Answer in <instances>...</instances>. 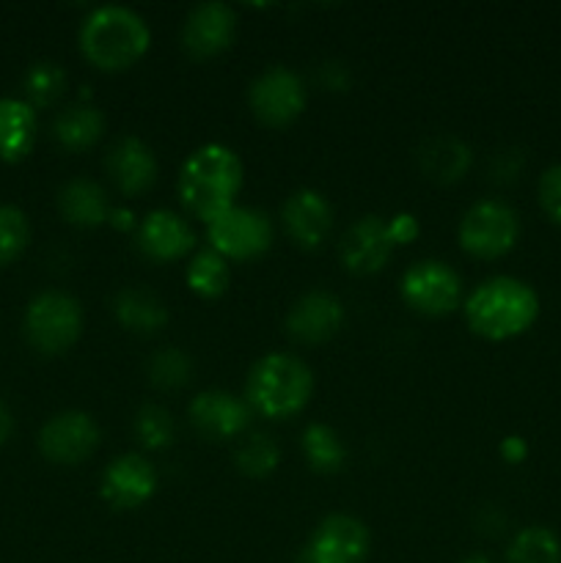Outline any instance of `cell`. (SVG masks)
<instances>
[{
    "label": "cell",
    "mask_w": 561,
    "mask_h": 563,
    "mask_svg": "<svg viewBox=\"0 0 561 563\" xmlns=\"http://www.w3.org/2000/svg\"><path fill=\"white\" fill-rule=\"evenodd\" d=\"M135 438L138 443L148 451L168 449L176 438V427L170 412L160 405H143L135 416Z\"/></svg>",
    "instance_id": "obj_31"
},
{
    "label": "cell",
    "mask_w": 561,
    "mask_h": 563,
    "mask_svg": "<svg viewBox=\"0 0 561 563\" xmlns=\"http://www.w3.org/2000/svg\"><path fill=\"white\" fill-rule=\"evenodd\" d=\"M416 159L427 179L440 181V185H454L471 170L473 152L460 137L432 135L418 146Z\"/></svg>",
    "instance_id": "obj_20"
},
{
    "label": "cell",
    "mask_w": 561,
    "mask_h": 563,
    "mask_svg": "<svg viewBox=\"0 0 561 563\" xmlns=\"http://www.w3.org/2000/svg\"><path fill=\"white\" fill-rule=\"evenodd\" d=\"M460 563H493V559H487L484 553H471V555H465Z\"/></svg>",
    "instance_id": "obj_39"
},
{
    "label": "cell",
    "mask_w": 561,
    "mask_h": 563,
    "mask_svg": "<svg viewBox=\"0 0 561 563\" xmlns=\"http://www.w3.org/2000/svg\"><path fill=\"white\" fill-rule=\"evenodd\" d=\"M465 319L468 328L487 341L517 339L539 319V295L526 280L495 275L468 295Z\"/></svg>",
    "instance_id": "obj_2"
},
{
    "label": "cell",
    "mask_w": 561,
    "mask_h": 563,
    "mask_svg": "<svg viewBox=\"0 0 561 563\" xmlns=\"http://www.w3.org/2000/svg\"><path fill=\"white\" fill-rule=\"evenodd\" d=\"M242 159L223 143H207L185 159L179 170V198L193 218L212 223L231 207L242 190Z\"/></svg>",
    "instance_id": "obj_1"
},
{
    "label": "cell",
    "mask_w": 561,
    "mask_h": 563,
    "mask_svg": "<svg viewBox=\"0 0 561 563\" xmlns=\"http://www.w3.org/2000/svg\"><path fill=\"white\" fill-rule=\"evenodd\" d=\"M300 445L308 465L317 473H339L346 465L344 443L336 434V429L324 427V423H308L300 438Z\"/></svg>",
    "instance_id": "obj_26"
},
{
    "label": "cell",
    "mask_w": 561,
    "mask_h": 563,
    "mask_svg": "<svg viewBox=\"0 0 561 563\" xmlns=\"http://www.w3.org/2000/svg\"><path fill=\"white\" fill-rule=\"evenodd\" d=\"M248 104L264 126H289L306 110V86L289 66H270L248 88Z\"/></svg>",
    "instance_id": "obj_8"
},
{
    "label": "cell",
    "mask_w": 561,
    "mask_h": 563,
    "mask_svg": "<svg viewBox=\"0 0 561 563\" xmlns=\"http://www.w3.org/2000/svg\"><path fill=\"white\" fill-rule=\"evenodd\" d=\"M138 251L152 262H179L196 247V234L182 214L170 209L148 212L138 225Z\"/></svg>",
    "instance_id": "obj_18"
},
{
    "label": "cell",
    "mask_w": 561,
    "mask_h": 563,
    "mask_svg": "<svg viewBox=\"0 0 561 563\" xmlns=\"http://www.w3.org/2000/svg\"><path fill=\"white\" fill-rule=\"evenodd\" d=\"M190 423L209 440L240 438L251 423V405L229 390H204L190 401Z\"/></svg>",
    "instance_id": "obj_16"
},
{
    "label": "cell",
    "mask_w": 561,
    "mask_h": 563,
    "mask_svg": "<svg viewBox=\"0 0 561 563\" xmlns=\"http://www.w3.org/2000/svg\"><path fill=\"white\" fill-rule=\"evenodd\" d=\"M280 220H284L286 234L297 247L314 251L328 240L330 229H333V207L319 190L302 187L286 198Z\"/></svg>",
    "instance_id": "obj_17"
},
{
    "label": "cell",
    "mask_w": 561,
    "mask_h": 563,
    "mask_svg": "<svg viewBox=\"0 0 561 563\" xmlns=\"http://www.w3.org/2000/svg\"><path fill=\"white\" fill-rule=\"evenodd\" d=\"M314 394V374L300 357L284 355V352H270L253 363L245 383V401L253 412L264 418L297 416L306 410Z\"/></svg>",
    "instance_id": "obj_4"
},
{
    "label": "cell",
    "mask_w": 561,
    "mask_h": 563,
    "mask_svg": "<svg viewBox=\"0 0 561 563\" xmlns=\"http://www.w3.org/2000/svg\"><path fill=\"white\" fill-rule=\"evenodd\" d=\"M185 278L193 295L204 297V300H215V297H220L229 289L231 269L229 262H226L218 251L207 247V251H198L196 256L187 262Z\"/></svg>",
    "instance_id": "obj_25"
},
{
    "label": "cell",
    "mask_w": 561,
    "mask_h": 563,
    "mask_svg": "<svg viewBox=\"0 0 561 563\" xmlns=\"http://www.w3.org/2000/svg\"><path fill=\"white\" fill-rule=\"evenodd\" d=\"M193 377V361L185 350L179 346H165V350L154 352L148 361V379L157 385L160 390H176L185 388Z\"/></svg>",
    "instance_id": "obj_30"
},
{
    "label": "cell",
    "mask_w": 561,
    "mask_h": 563,
    "mask_svg": "<svg viewBox=\"0 0 561 563\" xmlns=\"http://www.w3.org/2000/svg\"><path fill=\"white\" fill-rule=\"evenodd\" d=\"M280 449L270 434L256 432L237 449L234 465L248 478H267L278 467Z\"/></svg>",
    "instance_id": "obj_28"
},
{
    "label": "cell",
    "mask_w": 561,
    "mask_h": 563,
    "mask_svg": "<svg viewBox=\"0 0 561 563\" xmlns=\"http://www.w3.org/2000/svg\"><path fill=\"white\" fill-rule=\"evenodd\" d=\"M539 207L561 229V163H553L542 170L537 185Z\"/></svg>",
    "instance_id": "obj_33"
},
{
    "label": "cell",
    "mask_w": 561,
    "mask_h": 563,
    "mask_svg": "<svg viewBox=\"0 0 561 563\" xmlns=\"http://www.w3.org/2000/svg\"><path fill=\"white\" fill-rule=\"evenodd\" d=\"M344 306L330 291H306L286 313V333L297 344H324L344 328Z\"/></svg>",
    "instance_id": "obj_15"
},
{
    "label": "cell",
    "mask_w": 561,
    "mask_h": 563,
    "mask_svg": "<svg viewBox=\"0 0 561 563\" xmlns=\"http://www.w3.org/2000/svg\"><path fill=\"white\" fill-rule=\"evenodd\" d=\"M207 236L212 251H218L226 262H251L270 251L275 229L262 209L231 207L207 223Z\"/></svg>",
    "instance_id": "obj_7"
},
{
    "label": "cell",
    "mask_w": 561,
    "mask_h": 563,
    "mask_svg": "<svg viewBox=\"0 0 561 563\" xmlns=\"http://www.w3.org/2000/svg\"><path fill=\"white\" fill-rule=\"evenodd\" d=\"M99 427L88 412L66 410L50 418L38 432V451L53 465H80L97 451Z\"/></svg>",
    "instance_id": "obj_11"
},
{
    "label": "cell",
    "mask_w": 561,
    "mask_h": 563,
    "mask_svg": "<svg viewBox=\"0 0 561 563\" xmlns=\"http://www.w3.org/2000/svg\"><path fill=\"white\" fill-rule=\"evenodd\" d=\"M506 563H561V539L544 526H528L506 548Z\"/></svg>",
    "instance_id": "obj_27"
},
{
    "label": "cell",
    "mask_w": 561,
    "mask_h": 563,
    "mask_svg": "<svg viewBox=\"0 0 561 563\" xmlns=\"http://www.w3.org/2000/svg\"><path fill=\"white\" fill-rule=\"evenodd\" d=\"M31 242V223L25 212L9 203H0V267L16 262Z\"/></svg>",
    "instance_id": "obj_32"
},
{
    "label": "cell",
    "mask_w": 561,
    "mask_h": 563,
    "mask_svg": "<svg viewBox=\"0 0 561 563\" xmlns=\"http://www.w3.org/2000/svg\"><path fill=\"white\" fill-rule=\"evenodd\" d=\"M457 236H460V245L468 256L493 262V258L506 256L517 245L520 218L501 198H484L462 214Z\"/></svg>",
    "instance_id": "obj_6"
},
{
    "label": "cell",
    "mask_w": 561,
    "mask_h": 563,
    "mask_svg": "<svg viewBox=\"0 0 561 563\" xmlns=\"http://www.w3.org/2000/svg\"><path fill=\"white\" fill-rule=\"evenodd\" d=\"M53 135L66 152H82L91 148L105 135V115L97 104L80 102L58 113L53 124Z\"/></svg>",
    "instance_id": "obj_24"
},
{
    "label": "cell",
    "mask_w": 561,
    "mask_h": 563,
    "mask_svg": "<svg viewBox=\"0 0 561 563\" xmlns=\"http://www.w3.org/2000/svg\"><path fill=\"white\" fill-rule=\"evenodd\" d=\"M388 231H391V240H394V245H407V242L416 240L418 231H421V225H418L416 214L399 212L388 220Z\"/></svg>",
    "instance_id": "obj_34"
},
{
    "label": "cell",
    "mask_w": 561,
    "mask_h": 563,
    "mask_svg": "<svg viewBox=\"0 0 561 563\" xmlns=\"http://www.w3.org/2000/svg\"><path fill=\"white\" fill-rule=\"evenodd\" d=\"M113 313L119 319L121 328L132 330V333L152 335L168 324V306L160 300L154 291L141 289V286H130L116 295Z\"/></svg>",
    "instance_id": "obj_23"
},
{
    "label": "cell",
    "mask_w": 561,
    "mask_h": 563,
    "mask_svg": "<svg viewBox=\"0 0 561 563\" xmlns=\"http://www.w3.org/2000/svg\"><path fill=\"white\" fill-rule=\"evenodd\" d=\"M460 273L446 262L424 258L402 275V300L424 317H446L460 306Z\"/></svg>",
    "instance_id": "obj_9"
},
{
    "label": "cell",
    "mask_w": 561,
    "mask_h": 563,
    "mask_svg": "<svg viewBox=\"0 0 561 563\" xmlns=\"http://www.w3.org/2000/svg\"><path fill=\"white\" fill-rule=\"evenodd\" d=\"M520 168H522L520 152H515V148H512V152H501L493 163V179L512 181L517 174H520Z\"/></svg>",
    "instance_id": "obj_35"
},
{
    "label": "cell",
    "mask_w": 561,
    "mask_h": 563,
    "mask_svg": "<svg viewBox=\"0 0 561 563\" xmlns=\"http://www.w3.org/2000/svg\"><path fill=\"white\" fill-rule=\"evenodd\" d=\"M157 484V471L146 456L121 454L105 467L99 493L113 509H138L154 498Z\"/></svg>",
    "instance_id": "obj_14"
},
{
    "label": "cell",
    "mask_w": 561,
    "mask_h": 563,
    "mask_svg": "<svg viewBox=\"0 0 561 563\" xmlns=\"http://www.w3.org/2000/svg\"><path fill=\"white\" fill-rule=\"evenodd\" d=\"M237 36V14L231 5L226 3H209L196 5L187 14L185 25H182V44L185 53L198 60L215 58V55L226 53Z\"/></svg>",
    "instance_id": "obj_13"
},
{
    "label": "cell",
    "mask_w": 561,
    "mask_h": 563,
    "mask_svg": "<svg viewBox=\"0 0 561 563\" xmlns=\"http://www.w3.org/2000/svg\"><path fill=\"white\" fill-rule=\"evenodd\" d=\"M501 456H504L509 465H520L528 456V443L522 438H517V434H512V438H506L504 443H501Z\"/></svg>",
    "instance_id": "obj_37"
},
{
    "label": "cell",
    "mask_w": 561,
    "mask_h": 563,
    "mask_svg": "<svg viewBox=\"0 0 561 563\" xmlns=\"http://www.w3.org/2000/svg\"><path fill=\"white\" fill-rule=\"evenodd\" d=\"M394 247L388 220H383L380 214H363L341 236L339 256L350 273L374 275L388 264Z\"/></svg>",
    "instance_id": "obj_12"
},
{
    "label": "cell",
    "mask_w": 561,
    "mask_h": 563,
    "mask_svg": "<svg viewBox=\"0 0 561 563\" xmlns=\"http://www.w3.org/2000/svg\"><path fill=\"white\" fill-rule=\"evenodd\" d=\"M25 339L42 355H61L77 344L82 333V308L66 291H42L28 302Z\"/></svg>",
    "instance_id": "obj_5"
},
{
    "label": "cell",
    "mask_w": 561,
    "mask_h": 563,
    "mask_svg": "<svg viewBox=\"0 0 561 563\" xmlns=\"http://www.w3.org/2000/svg\"><path fill=\"white\" fill-rule=\"evenodd\" d=\"M319 80H322L330 91H344L346 82H350V75H346V69H341L339 64H322Z\"/></svg>",
    "instance_id": "obj_36"
},
{
    "label": "cell",
    "mask_w": 561,
    "mask_h": 563,
    "mask_svg": "<svg viewBox=\"0 0 561 563\" xmlns=\"http://www.w3.org/2000/svg\"><path fill=\"white\" fill-rule=\"evenodd\" d=\"M11 432H14V416H11L9 405L0 399V445L11 438Z\"/></svg>",
    "instance_id": "obj_38"
},
{
    "label": "cell",
    "mask_w": 561,
    "mask_h": 563,
    "mask_svg": "<svg viewBox=\"0 0 561 563\" xmlns=\"http://www.w3.org/2000/svg\"><path fill=\"white\" fill-rule=\"evenodd\" d=\"M36 110L25 99L0 97V159L20 163L36 143Z\"/></svg>",
    "instance_id": "obj_22"
},
{
    "label": "cell",
    "mask_w": 561,
    "mask_h": 563,
    "mask_svg": "<svg viewBox=\"0 0 561 563\" xmlns=\"http://www.w3.org/2000/svg\"><path fill=\"white\" fill-rule=\"evenodd\" d=\"M369 553V528L352 515H330L308 537L300 563H366Z\"/></svg>",
    "instance_id": "obj_10"
},
{
    "label": "cell",
    "mask_w": 561,
    "mask_h": 563,
    "mask_svg": "<svg viewBox=\"0 0 561 563\" xmlns=\"http://www.w3.org/2000/svg\"><path fill=\"white\" fill-rule=\"evenodd\" d=\"M152 44V31L138 11L127 5H99L80 25V53L102 71L135 66Z\"/></svg>",
    "instance_id": "obj_3"
},
{
    "label": "cell",
    "mask_w": 561,
    "mask_h": 563,
    "mask_svg": "<svg viewBox=\"0 0 561 563\" xmlns=\"http://www.w3.org/2000/svg\"><path fill=\"white\" fill-rule=\"evenodd\" d=\"M25 102L36 108H50L61 99L66 88V71L55 60H38L25 75Z\"/></svg>",
    "instance_id": "obj_29"
},
{
    "label": "cell",
    "mask_w": 561,
    "mask_h": 563,
    "mask_svg": "<svg viewBox=\"0 0 561 563\" xmlns=\"http://www.w3.org/2000/svg\"><path fill=\"white\" fill-rule=\"evenodd\" d=\"M58 209L66 223L77 225V229H99V225L110 223V212H113L105 187L94 179H82V176L61 187Z\"/></svg>",
    "instance_id": "obj_21"
},
{
    "label": "cell",
    "mask_w": 561,
    "mask_h": 563,
    "mask_svg": "<svg viewBox=\"0 0 561 563\" xmlns=\"http://www.w3.org/2000/svg\"><path fill=\"white\" fill-rule=\"evenodd\" d=\"M108 174L113 185L119 187L124 196H141L148 187L157 181V157H154L152 146L141 141L138 135H124L110 146L108 159Z\"/></svg>",
    "instance_id": "obj_19"
}]
</instances>
